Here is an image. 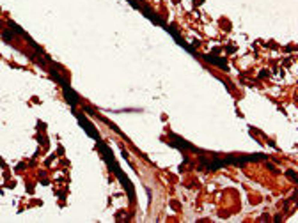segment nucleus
<instances>
[{"mask_svg": "<svg viewBox=\"0 0 298 223\" xmlns=\"http://www.w3.org/2000/svg\"><path fill=\"white\" fill-rule=\"evenodd\" d=\"M75 113H77V112H75ZM77 117H78V122L82 124V128L87 131V133H89V135H91V136H92L94 140H99V135L96 133L94 126H92V124H91V122H89L87 119H83V115H82V113H77Z\"/></svg>", "mask_w": 298, "mask_h": 223, "instance_id": "obj_1", "label": "nucleus"}, {"mask_svg": "<svg viewBox=\"0 0 298 223\" xmlns=\"http://www.w3.org/2000/svg\"><path fill=\"white\" fill-rule=\"evenodd\" d=\"M64 96H66V99H68V103L71 105V106H77V103H78V96L77 92L68 85V87H64Z\"/></svg>", "mask_w": 298, "mask_h": 223, "instance_id": "obj_2", "label": "nucleus"}, {"mask_svg": "<svg viewBox=\"0 0 298 223\" xmlns=\"http://www.w3.org/2000/svg\"><path fill=\"white\" fill-rule=\"evenodd\" d=\"M170 138H172V142L176 144V147H181V149H188V150H197V149L194 147V145H190L188 142H185L183 138H179L176 135H170Z\"/></svg>", "mask_w": 298, "mask_h": 223, "instance_id": "obj_3", "label": "nucleus"}, {"mask_svg": "<svg viewBox=\"0 0 298 223\" xmlns=\"http://www.w3.org/2000/svg\"><path fill=\"white\" fill-rule=\"evenodd\" d=\"M204 58H206L208 62H213V64L220 66L222 69H227V62H225L224 58H218V57H211V55H204Z\"/></svg>", "mask_w": 298, "mask_h": 223, "instance_id": "obj_4", "label": "nucleus"}, {"mask_svg": "<svg viewBox=\"0 0 298 223\" xmlns=\"http://www.w3.org/2000/svg\"><path fill=\"white\" fill-rule=\"evenodd\" d=\"M9 27H11V28H13V30H14L16 34H20V36H25V37H27V34H25V32L21 30V28L18 27V25H16V23H14V21H9Z\"/></svg>", "mask_w": 298, "mask_h": 223, "instance_id": "obj_5", "label": "nucleus"}, {"mask_svg": "<svg viewBox=\"0 0 298 223\" xmlns=\"http://www.w3.org/2000/svg\"><path fill=\"white\" fill-rule=\"evenodd\" d=\"M11 37H13V34H11V32H7V30L4 32V39H5V41H11Z\"/></svg>", "mask_w": 298, "mask_h": 223, "instance_id": "obj_6", "label": "nucleus"}, {"mask_svg": "<svg viewBox=\"0 0 298 223\" xmlns=\"http://www.w3.org/2000/svg\"><path fill=\"white\" fill-rule=\"evenodd\" d=\"M287 175H289L291 179H295V181H296V175H295V172H293V170H287Z\"/></svg>", "mask_w": 298, "mask_h": 223, "instance_id": "obj_7", "label": "nucleus"}]
</instances>
